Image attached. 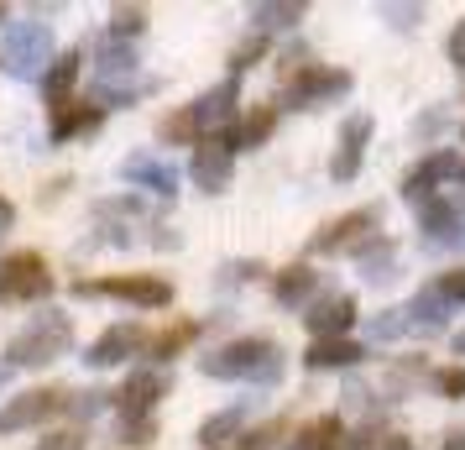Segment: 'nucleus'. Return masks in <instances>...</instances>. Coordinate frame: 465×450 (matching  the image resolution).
I'll return each mask as SVG.
<instances>
[{"label":"nucleus","instance_id":"f257e3e1","mask_svg":"<svg viewBox=\"0 0 465 450\" xmlns=\"http://www.w3.org/2000/svg\"><path fill=\"white\" fill-rule=\"evenodd\" d=\"M199 372L214 377V383H235V377L272 383L277 372H282V351L267 335H246V341H231V345H220V351H210V356H199Z\"/></svg>","mask_w":465,"mask_h":450},{"label":"nucleus","instance_id":"f03ea898","mask_svg":"<svg viewBox=\"0 0 465 450\" xmlns=\"http://www.w3.org/2000/svg\"><path fill=\"white\" fill-rule=\"evenodd\" d=\"M68 345H74V325L64 315H37V320L16 330L11 345H5V366H53L58 356H68Z\"/></svg>","mask_w":465,"mask_h":450},{"label":"nucleus","instance_id":"7ed1b4c3","mask_svg":"<svg viewBox=\"0 0 465 450\" xmlns=\"http://www.w3.org/2000/svg\"><path fill=\"white\" fill-rule=\"evenodd\" d=\"M0 68L11 79H43L53 68V32L43 22H22L5 32V53H0Z\"/></svg>","mask_w":465,"mask_h":450},{"label":"nucleus","instance_id":"20e7f679","mask_svg":"<svg viewBox=\"0 0 465 450\" xmlns=\"http://www.w3.org/2000/svg\"><path fill=\"white\" fill-rule=\"evenodd\" d=\"M79 299H94V294H110V299H126L136 309H168L173 304V283L152 278V273H131V278H100V283H74Z\"/></svg>","mask_w":465,"mask_h":450},{"label":"nucleus","instance_id":"39448f33","mask_svg":"<svg viewBox=\"0 0 465 450\" xmlns=\"http://www.w3.org/2000/svg\"><path fill=\"white\" fill-rule=\"evenodd\" d=\"M377 225H381V210H377V205L345 210L340 220L319 225L314 236H309V252H314V257H330V252H345V246H366V236H371Z\"/></svg>","mask_w":465,"mask_h":450},{"label":"nucleus","instance_id":"423d86ee","mask_svg":"<svg viewBox=\"0 0 465 450\" xmlns=\"http://www.w3.org/2000/svg\"><path fill=\"white\" fill-rule=\"evenodd\" d=\"M53 294V273L37 252H11L0 262V299H47Z\"/></svg>","mask_w":465,"mask_h":450},{"label":"nucleus","instance_id":"0eeeda50","mask_svg":"<svg viewBox=\"0 0 465 450\" xmlns=\"http://www.w3.org/2000/svg\"><path fill=\"white\" fill-rule=\"evenodd\" d=\"M340 95H351V74L345 68H298L293 79H288V105L293 110H314L324 100H340Z\"/></svg>","mask_w":465,"mask_h":450},{"label":"nucleus","instance_id":"6e6552de","mask_svg":"<svg viewBox=\"0 0 465 450\" xmlns=\"http://www.w3.org/2000/svg\"><path fill=\"white\" fill-rule=\"evenodd\" d=\"M68 408V393L64 387H37V393H22V398H11V404L0 408V435H16V429H32L53 419V414H64Z\"/></svg>","mask_w":465,"mask_h":450},{"label":"nucleus","instance_id":"1a4fd4ad","mask_svg":"<svg viewBox=\"0 0 465 450\" xmlns=\"http://www.w3.org/2000/svg\"><path fill=\"white\" fill-rule=\"evenodd\" d=\"M142 345H152V341H147V330H142L136 320L110 325L105 335H100V341L89 345V356H84V362H89V366H121L126 356H136Z\"/></svg>","mask_w":465,"mask_h":450},{"label":"nucleus","instance_id":"9d476101","mask_svg":"<svg viewBox=\"0 0 465 450\" xmlns=\"http://www.w3.org/2000/svg\"><path fill=\"white\" fill-rule=\"evenodd\" d=\"M455 173H460L455 152H429L419 168L402 178V199H408V205H429V199H434V189H440L444 178H455Z\"/></svg>","mask_w":465,"mask_h":450},{"label":"nucleus","instance_id":"9b49d317","mask_svg":"<svg viewBox=\"0 0 465 450\" xmlns=\"http://www.w3.org/2000/svg\"><path fill=\"white\" fill-rule=\"evenodd\" d=\"M168 393V377L163 372H131L121 393H115V404H121V419H152V408L157 398Z\"/></svg>","mask_w":465,"mask_h":450},{"label":"nucleus","instance_id":"f8f14e48","mask_svg":"<svg viewBox=\"0 0 465 450\" xmlns=\"http://www.w3.org/2000/svg\"><path fill=\"white\" fill-rule=\"evenodd\" d=\"M189 173H193V184H199L204 194H225V189H231L235 163H231V152H225V142H199V147H193Z\"/></svg>","mask_w":465,"mask_h":450},{"label":"nucleus","instance_id":"ddd939ff","mask_svg":"<svg viewBox=\"0 0 465 450\" xmlns=\"http://www.w3.org/2000/svg\"><path fill=\"white\" fill-rule=\"evenodd\" d=\"M366 142H371V115H351V121L340 126V152H335V163H330V178H335V184H351L361 173Z\"/></svg>","mask_w":465,"mask_h":450},{"label":"nucleus","instance_id":"4468645a","mask_svg":"<svg viewBox=\"0 0 465 450\" xmlns=\"http://www.w3.org/2000/svg\"><path fill=\"white\" fill-rule=\"evenodd\" d=\"M121 178H126V184H142V189H152V194H163V199L178 194V168H168L163 157H147V152H142V157H126V163H121Z\"/></svg>","mask_w":465,"mask_h":450},{"label":"nucleus","instance_id":"2eb2a0df","mask_svg":"<svg viewBox=\"0 0 465 450\" xmlns=\"http://www.w3.org/2000/svg\"><path fill=\"white\" fill-rule=\"evenodd\" d=\"M303 320H309V330H314L319 341H335V335H345V330H351V320H356V299H351V294L319 299Z\"/></svg>","mask_w":465,"mask_h":450},{"label":"nucleus","instance_id":"dca6fc26","mask_svg":"<svg viewBox=\"0 0 465 450\" xmlns=\"http://www.w3.org/2000/svg\"><path fill=\"white\" fill-rule=\"evenodd\" d=\"M272 126H277V105H252V115H241V121H231V126H225V152L262 147V142L272 136Z\"/></svg>","mask_w":465,"mask_h":450},{"label":"nucleus","instance_id":"f3484780","mask_svg":"<svg viewBox=\"0 0 465 450\" xmlns=\"http://www.w3.org/2000/svg\"><path fill=\"white\" fill-rule=\"evenodd\" d=\"M366 351H361L356 341H345V335H335V341H314L309 351H303V366L309 372H330V366H356Z\"/></svg>","mask_w":465,"mask_h":450},{"label":"nucleus","instance_id":"a211bd4d","mask_svg":"<svg viewBox=\"0 0 465 450\" xmlns=\"http://www.w3.org/2000/svg\"><path fill=\"white\" fill-rule=\"evenodd\" d=\"M460 225H465V210L455 199H429V205H423V236L429 241H455Z\"/></svg>","mask_w":465,"mask_h":450},{"label":"nucleus","instance_id":"6ab92c4d","mask_svg":"<svg viewBox=\"0 0 465 450\" xmlns=\"http://www.w3.org/2000/svg\"><path fill=\"white\" fill-rule=\"evenodd\" d=\"M235 100H241V89H235V79H225V85L204 89V95L193 100V115H199V126L210 131V126H220V121H231Z\"/></svg>","mask_w":465,"mask_h":450},{"label":"nucleus","instance_id":"aec40b11","mask_svg":"<svg viewBox=\"0 0 465 450\" xmlns=\"http://www.w3.org/2000/svg\"><path fill=\"white\" fill-rule=\"evenodd\" d=\"M94 126H100V105H79V100L53 105V142H68V136L94 131Z\"/></svg>","mask_w":465,"mask_h":450},{"label":"nucleus","instance_id":"412c9836","mask_svg":"<svg viewBox=\"0 0 465 450\" xmlns=\"http://www.w3.org/2000/svg\"><path fill=\"white\" fill-rule=\"evenodd\" d=\"M340 445H345V425H340L335 414H324V419H314V425L298 429L288 450H340Z\"/></svg>","mask_w":465,"mask_h":450},{"label":"nucleus","instance_id":"4be33fe9","mask_svg":"<svg viewBox=\"0 0 465 450\" xmlns=\"http://www.w3.org/2000/svg\"><path fill=\"white\" fill-rule=\"evenodd\" d=\"M314 283H319L314 267L293 262V267H282V273L272 278V294H277V304H303L309 294H314Z\"/></svg>","mask_w":465,"mask_h":450},{"label":"nucleus","instance_id":"5701e85b","mask_svg":"<svg viewBox=\"0 0 465 450\" xmlns=\"http://www.w3.org/2000/svg\"><path fill=\"white\" fill-rule=\"evenodd\" d=\"M356 262L371 283H387L392 267H398V246H392V241H366V246H356Z\"/></svg>","mask_w":465,"mask_h":450},{"label":"nucleus","instance_id":"b1692460","mask_svg":"<svg viewBox=\"0 0 465 450\" xmlns=\"http://www.w3.org/2000/svg\"><path fill=\"white\" fill-rule=\"evenodd\" d=\"M199 131H204V126H199L193 105H183V110H173L168 121L157 126V136H163V142H173V147H199V142H204Z\"/></svg>","mask_w":465,"mask_h":450},{"label":"nucleus","instance_id":"393cba45","mask_svg":"<svg viewBox=\"0 0 465 450\" xmlns=\"http://www.w3.org/2000/svg\"><path fill=\"white\" fill-rule=\"evenodd\" d=\"M74 79H79V53H64V58H53V68L43 74V89L53 105H64L68 89H74Z\"/></svg>","mask_w":465,"mask_h":450},{"label":"nucleus","instance_id":"a878e982","mask_svg":"<svg viewBox=\"0 0 465 450\" xmlns=\"http://www.w3.org/2000/svg\"><path fill=\"white\" fill-rule=\"evenodd\" d=\"M450 309H455V304L444 299L440 288H423L419 299L408 304V320L423 325V330H434V325H444V315H450Z\"/></svg>","mask_w":465,"mask_h":450},{"label":"nucleus","instance_id":"bb28decb","mask_svg":"<svg viewBox=\"0 0 465 450\" xmlns=\"http://www.w3.org/2000/svg\"><path fill=\"white\" fill-rule=\"evenodd\" d=\"M199 440L210 450H225L231 440H241V408H225V414H214V419H204V429H199Z\"/></svg>","mask_w":465,"mask_h":450},{"label":"nucleus","instance_id":"cd10ccee","mask_svg":"<svg viewBox=\"0 0 465 450\" xmlns=\"http://www.w3.org/2000/svg\"><path fill=\"white\" fill-rule=\"evenodd\" d=\"M252 22L256 26H298L303 22V5L298 0H288V5L282 0H262V5H252Z\"/></svg>","mask_w":465,"mask_h":450},{"label":"nucleus","instance_id":"c85d7f7f","mask_svg":"<svg viewBox=\"0 0 465 450\" xmlns=\"http://www.w3.org/2000/svg\"><path fill=\"white\" fill-rule=\"evenodd\" d=\"M152 79H126V85H121V79H100V89H94V100H105V105H115V100H121V105H131V100H142V95H152Z\"/></svg>","mask_w":465,"mask_h":450},{"label":"nucleus","instance_id":"c756f323","mask_svg":"<svg viewBox=\"0 0 465 450\" xmlns=\"http://www.w3.org/2000/svg\"><path fill=\"white\" fill-rule=\"evenodd\" d=\"M100 68H105V79H115V74H131V68H136V53H131V43H121V37H105V43H100Z\"/></svg>","mask_w":465,"mask_h":450},{"label":"nucleus","instance_id":"7c9ffc66","mask_svg":"<svg viewBox=\"0 0 465 450\" xmlns=\"http://www.w3.org/2000/svg\"><path fill=\"white\" fill-rule=\"evenodd\" d=\"M193 341H199V320H183V325H173L168 335H157V341H152V356H163V362H168V356H178V351L193 345Z\"/></svg>","mask_w":465,"mask_h":450},{"label":"nucleus","instance_id":"2f4dec72","mask_svg":"<svg viewBox=\"0 0 465 450\" xmlns=\"http://www.w3.org/2000/svg\"><path fill=\"white\" fill-rule=\"evenodd\" d=\"M110 32H115V37L147 32V11H142V5H115V11H110Z\"/></svg>","mask_w":465,"mask_h":450},{"label":"nucleus","instance_id":"473e14b6","mask_svg":"<svg viewBox=\"0 0 465 450\" xmlns=\"http://www.w3.org/2000/svg\"><path fill=\"white\" fill-rule=\"evenodd\" d=\"M408 325H413V320H408V309H387L381 320H371V335H377V341H398Z\"/></svg>","mask_w":465,"mask_h":450},{"label":"nucleus","instance_id":"72a5a7b5","mask_svg":"<svg viewBox=\"0 0 465 450\" xmlns=\"http://www.w3.org/2000/svg\"><path fill=\"white\" fill-rule=\"evenodd\" d=\"M282 435V425H262V429H246L241 440H235V450H272V440Z\"/></svg>","mask_w":465,"mask_h":450},{"label":"nucleus","instance_id":"f704fd0d","mask_svg":"<svg viewBox=\"0 0 465 450\" xmlns=\"http://www.w3.org/2000/svg\"><path fill=\"white\" fill-rule=\"evenodd\" d=\"M262 53H267V37L256 32V37H246V43H241V47L231 53V68H252L256 58H262Z\"/></svg>","mask_w":465,"mask_h":450},{"label":"nucleus","instance_id":"c9c22d12","mask_svg":"<svg viewBox=\"0 0 465 450\" xmlns=\"http://www.w3.org/2000/svg\"><path fill=\"white\" fill-rule=\"evenodd\" d=\"M434 387H440L444 398H465V366H444L440 377H434Z\"/></svg>","mask_w":465,"mask_h":450},{"label":"nucleus","instance_id":"e433bc0d","mask_svg":"<svg viewBox=\"0 0 465 450\" xmlns=\"http://www.w3.org/2000/svg\"><path fill=\"white\" fill-rule=\"evenodd\" d=\"M32 450H84V435H79V429H58V435L37 440Z\"/></svg>","mask_w":465,"mask_h":450},{"label":"nucleus","instance_id":"4c0bfd02","mask_svg":"<svg viewBox=\"0 0 465 450\" xmlns=\"http://www.w3.org/2000/svg\"><path fill=\"white\" fill-rule=\"evenodd\" d=\"M434 288H440V294H444L450 304H465V267H455V273H444V278L434 283Z\"/></svg>","mask_w":465,"mask_h":450},{"label":"nucleus","instance_id":"58836bf2","mask_svg":"<svg viewBox=\"0 0 465 450\" xmlns=\"http://www.w3.org/2000/svg\"><path fill=\"white\" fill-rule=\"evenodd\" d=\"M121 440H126V445H147L152 440V419H121Z\"/></svg>","mask_w":465,"mask_h":450},{"label":"nucleus","instance_id":"ea45409f","mask_svg":"<svg viewBox=\"0 0 465 450\" xmlns=\"http://www.w3.org/2000/svg\"><path fill=\"white\" fill-rule=\"evenodd\" d=\"M444 53H450V64H455V68H465V22H455V32H450Z\"/></svg>","mask_w":465,"mask_h":450},{"label":"nucleus","instance_id":"a19ab883","mask_svg":"<svg viewBox=\"0 0 465 450\" xmlns=\"http://www.w3.org/2000/svg\"><path fill=\"white\" fill-rule=\"evenodd\" d=\"M105 398L110 393H79V398L68 393V408H74V414H94V408H105Z\"/></svg>","mask_w":465,"mask_h":450},{"label":"nucleus","instance_id":"79ce46f5","mask_svg":"<svg viewBox=\"0 0 465 450\" xmlns=\"http://www.w3.org/2000/svg\"><path fill=\"white\" fill-rule=\"evenodd\" d=\"M387 16H392L398 26H419L423 11H419V5H387Z\"/></svg>","mask_w":465,"mask_h":450},{"label":"nucleus","instance_id":"37998d69","mask_svg":"<svg viewBox=\"0 0 465 450\" xmlns=\"http://www.w3.org/2000/svg\"><path fill=\"white\" fill-rule=\"evenodd\" d=\"M371 450H413V440H402V435H381V440H371Z\"/></svg>","mask_w":465,"mask_h":450},{"label":"nucleus","instance_id":"c03bdc74","mask_svg":"<svg viewBox=\"0 0 465 450\" xmlns=\"http://www.w3.org/2000/svg\"><path fill=\"white\" fill-rule=\"evenodd\" d=\"M11 220H16V210H11V199H0V236L11 231Z\"/></svg>","mask_w":465,"mask_h":450},{"label":"nucleus","instance_id":"a18cd8bd","mask_svg":"<svg viewBox=\"0 0 465 450\" xmlns=\"http://www.w3.org/2000/svg\"><path fill=\"white\" fill-rule=\"evenodd\" d=\"M444 450H465V435H444Z\"/></svg>","mask_w":465,"mask_h":450},{"label":"nucleus","instance_id":"49530a36","mask_svg":"<svg viewBox=\"0 0 465 450\" xmlns=\"http://www.w3.org/2000/svg\"><path fill=\"white\" fill-rule=\"evenodd\" d=\"M11 372H16V366H5V362H0V387L11 383Z\"/></svg>","mask_w":465,"mask_h":450},{"label":"nucleus","instance_id":"de8ad7c7","mask_svg":"<svg viewBox=\"0 0 465 450\" xmlns=\"http://www.w3.org/2000/svg\"><path fill=\"white\" fill-rule=\"evenodd\" d=\"M455 351H460V356H465V330H460V335H455Z\"/></svg>","mask_w":465,"mask_h":450},{"label":"nucleus","instance_id":"09e8293b","mask_svg":"<svg viewBox=\"0 0 465 450\" xmlns=\"http://www.w3.org/2000/svg\"><path fill=\"white\" fill-rule=\"evenodd\" d=\"M460 184H465V163H460Z\"/></svg>","mask_w":465,"mask_h":450},{"label":"nucleus","instance_id":"8fccbe9b","mask_svg":"<svg viewBox=\"0 0 465 450\" xmlns=\"http://www.w3.org/2000/svg\"><path fill=\"white\" fill-rule=\"evenodd\" d=\"M0 22H5V5H0Z\"/></svg>","mask_w":465,"mask_h":450}]
</instances>
